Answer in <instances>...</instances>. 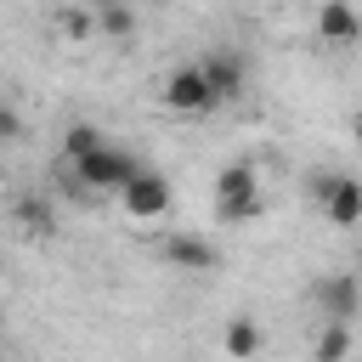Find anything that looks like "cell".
Returning <instances> with one entry per match:
<instances>
[{"label":"cell","mask_w":362,"mask_h":362,"mask_svg":"<svg viewBox=\"0 0 362 362\" xmlns=\"http://www.w3.org/2000/svg\"><path fill=\"white\" fill-rule=\"evenodd\" d=\"M351 130H356V141H362V113H356V124H351Z\"/></svg>","instance_id":"obj_17"},{"label":"cell","mask_w":362,"mask_h":362,"mask_svg":"<svg viewBox=\"0 0 362 362\" xmlns=\"http://www.w3.org/2000/svg\"><path fill=\"white\" fill-rule=\"evenodd\" d=\"M74 164V181H85L90 192H119V181L136 170V158L130 153H119V147H90V153H79V158H68Z\"/></svg>","instance_id":"obj_4"},{"label":"cell","mask_w":362,"mask_h":362,"mask_svg":"<svg viewBox=\"0 0 362 362\" xmlns=\"http://www.w3.org/2000/svg\"><path fill=\"white\" fill-rule=\"evenodd\" d=\"M198 68H204V79H209L215 102H232V96H243V57H238V51H226V45H221V51H209Z\"/></svg>","instance_id":"obj_8"},{"label":"cell","mask_w":362,"mask_h":362,"mask_svg":"<svg viewBox=\"0 0 362 362\" xmlns=\"http://www.w3.org/2000/svg\"><path fill=\"white\" fill-rule=\"evenodd\" d=\"M62 34H68V40H85V34H90V17H85V11H68V17H62Z\"/></svg>","instance_id":"obj_16"},{"label":"cell","mask_w":362,"mask_h":362,"mask_svg":"<svg viewBox=\"0 0 362 362\" xmlns=\"http://www.w3.org/2000/svg\"><path fill=\"white\" fill-rule=\"evenodd\" d=\"M226 351H232V356H255V351H260V334H255L249 317H238V322L226 328Z\"/></svg>","instance_id":"obj_12"},{"label":"cell","mask_w":362,"mask_h":362,"mask_svg":"<svg viewBox=\"0 0 362 362\" xmlns=\"http://www.w3.org/2000/svg\"><path fill=\"white\" fill-rule=\"evenodd\" d=\"M164 260L181 266V272H215V249L204 238H192V232H170L164 238Z\"/></svg>","instance_id":"obj_9"},{"label":"cell","mask_w":362,"mask_h":362,"mask_svg":"<svg viewBox=\"0 0 362 362\" xmlns=\"http://www.w3.org/2000/svg\"><path fill=\"white\" fill-rule=\"evenodd\" d=\"M215 215L232 226V221H255L260 215V175L249 164H226L215 175Z\"/></svg>","instance_id":"obj_1"},{"label":"cell","mask_w":362,"mask_h":362,"mask_svg":"<svg viewBox=\"0 0 362 362\" xmlns=\"http://www.w3.org/2000/svg\"><path fill=\"white\" fill-rule=\"evenodd\" d=\"M17 221H23V232H51V209L40 198H23L17 204Z\"/></svg>","instance_id":"obj_13"},{"label":"cell","mask_w":362,"mask_h":362,"mask_svg":"<svg viewBox=\"0 0 362 362\" xmlns=\"http://www.w3.org/2000/svg\"><path fill=\"white\" fill-rule=\"evenodd\" d=\"M311 300H317V317L351 322V317L362 311V283H356L351 272H322V277L311 283Z\"/></svg>","instance_id":"obj_5"},{"label":"cell","mask_w":362,"mask_h":362,"mask_svg":"<svg viewBox=\"0 0 362 362\" xmlns=\"http://www.w3.org/2000/svg\"><path fill=\"white\" fill-rule=\"evenodd\" d=\"M96 6H102V34H113V40L136 34V11H130L124 0H96Z\"/></svg>","instance_id":"obj_11"},{"label":"cell","mask_w":362,"mask_h":362,"mask_svg":"<svg viewBox=\"0 0 362 362\" xmlns=\"http://www.w3.org/2000/svg\"><path fill=\"white\" fill-rule=\"evenodd\" d=\"M0 141H23V113L0 96Z\"/></svg>","instance_id":"obj_15"},{"label":"cell","mask_w":362,"mask_h":362,"mask_svg":"<svg viewBox=\"0 0 362 362\" xmlns=\"http://www.w3.org/2000/svg\"><path fill=\"white\" fill-rule=\"evenodd\" d=\"M119 204H124V215L130 221H158L164 209H170V181L158 175V170H130L124 181H119Z\"/></svg>","instance_id":"obj_3"},{"label":"cell","mask_w":362,"mask_h":362,"mask_svg":"<svg viewBox=\"0 0 362 362\" xmlns=\"http://www.w3.org/2000/svg\"><path fill=\"white\" fill-rule=\"evenodd\" d=\"M362 40V11L351 0H322L317 6V45L328 51H351Z\"/></svg>","instance_id":"obj_7"},{"label":"cell","mask_w":362,"mask_h":362,"mask_svg":"<svg viewBox=\"0 0 362 362\" xmlns=\"http://www.w3.org/2000/svg\"><path fill=\"white\" fill-rule=\"evenodd\" d=\"M90 147H102V130L96 124H68V158H79Z\"/></svg>","instance_id":"obj_14"},{"label":"cell","mask_w":362,"mask_h":362,"mask_svg":"<svg viewBox=\"0 0 362 362\" xmlns=\"http://www.w3.org/2000/svg\"><path fill=\"white\" fill-rule=\"evenodd\" d=\"M311 351H317L322 362H328V356H351V328H345L339 317H322V328H317Z\"/></svg>","instance_id":"obj_10"},{"label":"cell","mask_w":362,"mask_h":362,"mask_svg":"<svg viewBox=\"0 0 362 362\" xmlns=\"http://www.w3.org/2000/svg\"><path fill=\"white\" fill-rule=\"evenodd\" d=\"M311 198L328 215V226H362V181L356 175H339V170L311 175Z\"/></svg>","instance_id":"obj_2"},{"label":"cell","mask_w":362,"mask_h":362,"mask_svg":"<svg viewBox=\"0 0 362 362\" xmlns=\"http://www.w3.org/2000/svg\"><path fill=\"white\" fill-rule=\"evenodd\" d=\"M164 107L170 113H209L215 107V90H209V79H204L198 62H187V68H175L164 79Z\"/></svg>","instance_id":"obj_6"}]
</instances>
